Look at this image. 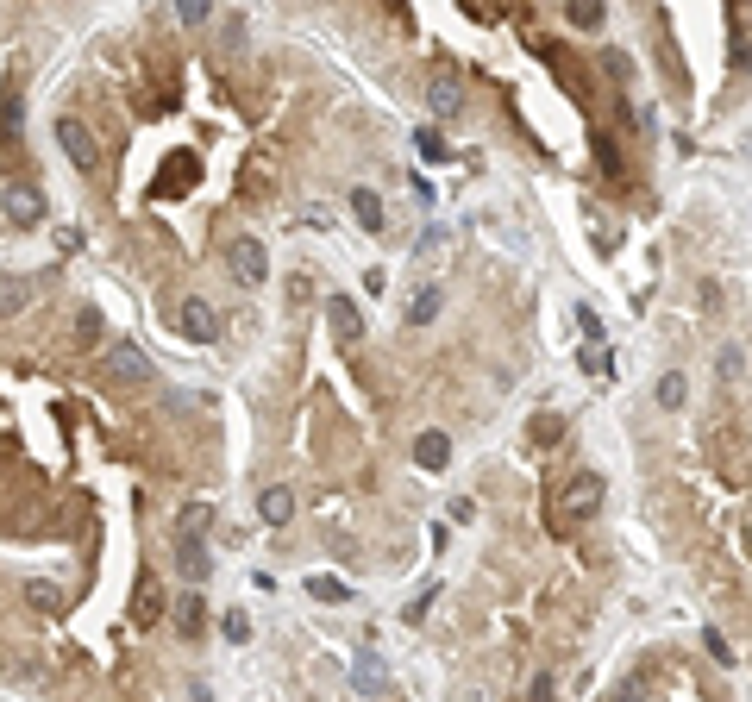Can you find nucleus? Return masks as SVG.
<instances>
[{"label":"nucleus","mask_w":752,"mask_h":702,"mask_svg":"<svg viewBox=\"0 0 752 702\" xmlns=\"http://www.w3.org/2000/svg\"><path fill=\"white\" fill-rule=\"evenodd\" d=\"M652 395H658V408H684V395H690V377H684V370H665V377L652 383Z\"/></svg>","instance_id":"obj_17"},{"label":"nucleus","mask_w":752,"mask_h":702,"mask_svg":"<svg viewBox=\"0 0 752 702\" xmlns=\"http://www.w3.org/2000/svg\"><path fill=\"white\" fill-rule=\"evenodd\" d=\"M470 514H477V502H470V496H452V502H445V521H452V527H464Z\"/></svg>","instance_id":"obj_27"},{"label":"nucleus","mask_w":752,"mask_h":702,"mask_svg":"<svg viewBox=\"0 0 752 702\" xmlns=\"http://www.w3.org/2000/svg\"><path fill=\"white\" fill-rule=\"evenodd\" d=\"M57 145L76 157V170H94V163H101V145H94V132L76 120V113H63V120H57Z\"/></svg>","instance_id":"obj_4"},{"label":"nucleus","mask_w":752,"mask_h":702,"mask_svg":"<svg viewBox=\"0 0 752 702\" xmlns=\"http://www.w3.org/2000/svg\"><path fill=\"white\" fill-rule=\"evenodd\" d=\"M577 326H583V339H590V345H596V339H602V320H596V314H590V308H577Z\"/></svg>","instance_id":"obj_33"},{"label":"nucleus","mask_w":752,"mask_h":702,"mask_svg":"<svg viewBox=\"0 0 752 702\" xmlns=\"http://www.w3.org/2000/svg\"><path fill=\"white\" fill-rule=\"evenodd\" d=\"M602 496H608V483L596 471H583V477H571V489H564V514H571V521H590L602 508Z\"/></svg>","instance_id":"obj_5"},{"label":"nucleus","mask_w":752,"mask_h":702,"mask_svg":"<svg viewBox=\"0 0 752 702\" xmlns=\"http://www.w3.org/2000/svg\"><path fill=\"white\" fill-rule=\"evenodd\" d=\"M176 627L188 640H201V627H207V602H201V590H188L182 602H176Z\"/></svg>","instance_id":"obj_15"},{"label":"nucleus","mask_w":752,"mask_h":702,"mask_svg":"<svg viewBox=\"0 0 752 702\" xmlns=\"http://www.w3.org/2000/svg\"><path fill=\"white\" fill-rule=\"evenodd\" d=\"M564 19H571L577 32H596L602 19H608V7H602V0H571V7H564Z\"/></svg>","instance_id":"obj_19"},{"label":"nucleus","mask_w":752,"mask_h":702,"mask_svg":"<svg viewBox=\"0 0 752 702\" xmlns=\"http://www.w3.org/2000/svg\"><path fill=\"white\" fill-rule=\"evenodd\" d=\"M19 126H26V101L7 95V138H19Z\"/></svg>","instance_id":"obj_31"},{"label":"nucleus","mask_w":752,"mask_h":702,"mask_svg":"<svg viewBox=\"0 0 752 702\" xmlns=\"http://www.w3.org/2000/svg\"><path fill=\"white\" fill-rule=\"evenodd\" d=\"M533 439H539V446H558V439H564V420H558V414H539V420H533Z\"/></svg>","instance_id":"obj_24"},{"label":"nucleus","mask_w":752,"mask_h":702,"mask_svg":"<svg viewBox=\"0 0 752 702\" xmlns=\"http://www.w3.org/2000/svg\"><path fill=\"white\" fill-rule=\"evenodd\" d=\"M182 26H207V13H214V0H182Z\"/></svg>","instance_id":"obj_25"},{"label":"nucleus","mask_w":752,"mask_h":702,"mask_svg":"<svg viewBox=\"0 0 752 702\" xmlns=\"http://www.w3.org/2000/svg\"><path fill=\"white\" fill-rule=\"evenodd\" d=\"M427 107L439 113V120H458L464 113V76H458V63H433L427 69Z\"/></svg>","instance_id":"obj_2"},{"label":"nucleus","mask_w":752,"mask_h":702,"mask_svg":"<svg viewBox=\"0 0 752 702\" xmlns=\"http://www.w3.org/2000/svg\"><path fill=\"white\" fill-rule=\"evenodd\" d=\"M433 596H439V590H433V583H427V590H420V596L408 602V621H427V608H433Z\"/></svg>","instance_id":"obj_32"},{"label":"nucleus","mask_w":752,"mask_h":702,"mask_svg":"<svg viewBox=\"0 0 752 702\" xmlns=\"http://www.w3.org/2000/svg\"><path fill=\"white\" fill-rule=\"evenodd\" d=\"M433 320H439V289L427 283V289L408 295V326H433Z\"/></svg>","instance_id":"obj_18"},{"label":"nucleus","mask_w":752,"mask_h":702,"mask_svg":"<svg viewBox=\"0 0 752 702\" xmlns=\"http://www.w3.org/2000/svg\"><path fill=\"white\" fill-rule=\"evenodd\" d=\"M201 182V163L195 157H182V163H170V170L157 176V195H170V189H195Z\"/></svg>","instance_id":"obj_16"},{"label":"nucleus","mask_w":752,"mask_h":702,"mask_svg":"<svg viewBox=\"0 0 752 702\" xmlns=\"http://www.w3.org/2000/svg\"><path fill=\"white\" fill-rule=\"evenodd\" d=\"M326 320H333V339L339 345H358L364 339V314H358V301H351V295H326Z\"/></svg>","instance_id":"obj_7"},{"label":"nucleus","mask_w":752,"mask_h":702,"mask_svg":"<svg viewBox=\"0 0 752 702\" xmlns=\"http://www.w3.org/2000/svg\"><path fill=\"white\" fill-rule=\"evenodd\" d=\"M414 464H420V471H445V464H452V439H445L439 427H427V433L414 439Z\"/></svg>","instance_id":"obj_9"},{"label":"nucleus","mask_w":752,"mask_h":702,"mask_svg":"<svg viewBox=\"0 0 752 702\" xmlns=\"http://www.w3.org/2000/svg\"><path fill=\"white\" fill-rule=\"evenodd\" d=\"M38 220H44V201L32 189H19V182H7V226L19 232V226H38Z\"/></svg>","instance_id":"obj_11"},{"label":"nucleus","mask_w":752,"mask_h":702,"mask_svg":"<svg viewBox=\"0 0 752 702\" xmlns=\"http://www.w3.org/2000/svg\"><path fill=\"white\" fill-rule=\"evenodd\" d=\"M257 521H264V527H289L295 521V496L282 483H270L264 496H257Z\"/></svg>","instance_id":"obj_10"},{"label":"nucleus","mask_w":752,"mask_h":702,"mask_svg":"<svg viewBox=\"0 0 752 702\" xmlns=\"http://www.w3.org/2000/svg\"><path fill=\"white\" fill-rule=\"evenodd\" d=\"M107 377H113V383H151V358H145L138 345L120 339V345L107 351Z\"/></svg>","instance_id":"obj_6"},{"label":"nucleus","mask_w":752,"mask_h":702,"mask_svg":"<svg viewBox=\"0 0 752 702\" xmlns=\"http://www.w3.org/2000/svg\"><path fill=\"white\" fill-rule=\"evenodd\" d=\"M740 540H746V558H752V514H746V527H740Z\"/></svg>","instance_id":"obj_38"},{"label":"nucleus","mask_w":752,"mask_h":702,"mask_svg":"<svg viewBox=\"0 0 752 702\" xmlns=\"http://www.w3.org/2000/svg\"><path fill=\"white\" fill-rule=\"evenodd\" d=\"M163 615V583L151 577V571H138V590H132V621L145 627V621H157Z\"/></svg>","instance_id":"obj_12"},{"label":"nucleus","mask_w":752,"mask_h":702,"mask_svg":"<svg viewBox=\"0 0 752 702\" xmlns=\"http://www.w3.org/2000/svg\"><path fill=\"white\" fill-rule=\"evenodd\" d=\"M702 646H709V659H721V665L734 659V652H727V640H721V627H702Z\"/></svg>","instance_id":"obj_29"},{"label":"nucleus","mask_w":752,"mask_h":702,"mask_svg":"<svg viewBox=\"0 0 752 702\" xmlns=\"http://www.w3.org/2000/svg\"><path fill=\"white\" fill-rule=\"evenodd\" d=\"M170 333L195 339V345L220 339V308H214V301H207V295H188V301H176V308H170Z\"/></svg>","instance_id":"obj_1"},{"label":"nucleus","mask_w":752,"mask_h":702,"mask_svg":"<svg viewBox=\"0 0 752 702\" xmlns=\"http://www.w3.org/2000/svg\"><path fill=\"white\" fill-rule=\"evenodd\" d=\"M527 702H552V671H533V684H527Z\"/></svg>","instance_id":"obj_30"},{"label":"nucleus","mask_w":752,"mask_h":702,"mask_svg":"<svg viewBox=\"0 0 752 702\" xmlns=\"http://www.w3.org/2000/svg\"><path fill=\"white\" fill-rule=\"evenodd\" d=\"M351 684H358L364 696H370V690H383V659H376V652H364V659L351 665Z\"/></svg>","instance_id":"obj_20"},{"label":"nucleus","mask_w":752,"mask_h":702,"mask_svg":"<svg viewBox=\"0 0 752 702\" xmlns=\"http://www.w3.org/2000/svg\"><path fill=\"white\" fill-rule=\"evenodd\" d=\"M176 571L188 583H207V577H214V552H207V546H176Z\"/></svg>","instance_id":"obj_13"},{"label":"nucleus","mask_w":752,"mask_h":702,"mask_svg":"<svg viewBox=\"0 0 752 702\" xmlns=\"http://www.w3.org/2000/svg\"><path fill=\"white\" fill-rule=\"evenodd\" d=\"M583 364H590L596 377H608V351H602V345H590V351H583Z\"/></svg>","instance_id":"obj_35"},{"label":"nucleus","mask_w":752,"mask_h":702,"mask_svg":"<svg viewBox=\"0 0 752 702\" xmlns=\"http://www.w3.org/2000/svg\"><path fill=\"white\" fill-rule=\"evenodd\" d=\"M82 245V226H57V251H76Z\"/></svg>","instance_id":"obj_34"},{"label":"nucleus","mask_w":752,"mask_h":702,"mask_svg":"<svg viewBox=\"0 0 752 702\" xmlns=\"http://www.w3.org/2000/svg\"><path fill=\"white\" fill-rule=\"evenodd\" d=\"M226 640H251V621L245 615H226Z\"/></svg>","instance_id":"obj_36"},{"label":"nucleus","mask_w":752,"mask_h":702,"mask_svg":"<svg viewBox=\"0 0 752 702\" xmlns=\"http://www.w3.org/2000/svg\"><path fill=\"white\" fill-rule=\"evenodd\" d=\"M351 220H358L364 232H383V226H389V214H383V201H376L370 189H351Z\"/></svg>","instance_id":"obj_14"},{"label":"nucleus","mask_w":752,"mask_h":702,"mask_svg":"<svg viewBox=\"0 0 752 702\" xmlns=\"http://www.w3.org/2000/svg\"><path fill=\"white\" fill-rule=\"evenodd\" d=\"M414 145H420V157H427V163H445V157H452V145L439 138V126H420V132H414Z\"/></svg>","instance_id":"obj_22"},{"label":"nucleus","mask_w":752,"mask_h":702,"mask_svg":"<svg viewBox=\"0 0 752 702\" xmlns=\"http://www.w3.org/2000/svg\"><path fill=\"white\" fill-rule=\"evenodd\" d=\"M226 270H232V283H239V289H264L270 283V251L257 245V239H232L226 245Z\"/></svg>","instance_id":"obj_3"},{"label":"nucleus","mask_w":752,"mask_h":702,"mask_svg":"<svg viewBox=\"0 0 752 702\" xmlns=\"http://www.w3.org/2000/svg\"><path fill=\"white\" fill-rule=\"evenodd\" d=\"M445 245H452V232H445V226H433V232H420V257H439Z\"/></svg>","instance_id":"obj_26"},{"label":"nucleus","mask_w":752,"mask_h":702,"mask_svg":"<svg viewBox=\"0 0 752 702\" xmlns=\"http://www.w3.org/2000/svg\"><path fill=\"white\" fill-rule=\"evenodd\" d=\"M646 696V677H627V684H621V702H640Z\"/></svg>","instance_id":"obj_37"},{"label":"nucleus","mask_w":752,"mask_h":702,"mask_svg":"<svg viewBox=\"0 0 752 702\" xmlns=\"http://www.w3.org/2000/svg\"><path fill=\"white\" fill-rule=\"evenodd\" d=\"M308 596H314V602H351V590H345L339 577H326V571H320V577H308Z\"/></svg>","instance_id":"obj_23"},{"label":"nucleus","mask_w":752,"mask_h":702,"mask_svg":"<svg viewBox=\"0 0 752 702\" xmlns=\"http://www.w3.org/2000/svg\"><path fill=\"white\" fill-rule=\"evenodd\" d=\"M207 533H214V508H207V502H188L182 521H176V546H207Z\"/></svg>","instance_id":"obj_8"},{"label":"nucleus","mask_w":752,"mask_h":702,"mask_svg":"<svg viewBox=\"0 0 752 702\" xmlns=\"http://www.w3.org/2000/svg\"><path fill=\"white\" fill-rule=\"evenodd\" d=\"M26 602L44 608V615H57V608H63V590H57V583H38V577H32V583H26Z\"/></svg>","instance_id":"obj_21"},{"label":"nucleus","mask_w":752,"mask_h":702,"mask_svg":"<svg viewBox=\"0 0 752 702\" xmlns=\"http://www.w3.org/2000/svg\"><path fill=\"white\" fill-rule=\"evenodd\" d=\"M715 377H721V383H734V377H740V351H734V345H727L721 358H715Z\"/></svg>","instance_id":"obj_28"}]
</instances>
